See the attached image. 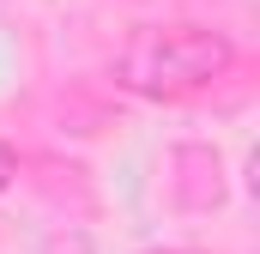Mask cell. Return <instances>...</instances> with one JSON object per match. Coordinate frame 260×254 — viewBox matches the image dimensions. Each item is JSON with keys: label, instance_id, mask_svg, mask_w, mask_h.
I'll list each match as a JSON object with an SVG mask.
<instances>
[{"label": "cell", "instance_id": "3", "mask_svg": "<svg viewBox=\"0 0 260 254\" xmlns=\"http://www.w3.org/2000/svg\"><path fill=\"white\" fill-rule=\"evenodd\" d=\"M12 170H18V164H12V151L0 145V194H6V182H12Z\"/></svg>", "mask_w": 260, "mask_h": 254}, {"label": "cell", "instance_id": "1", "mask_svg": "<svg viewBox=\"0 0 260 254\" xmlns=\"http://www.w3.org/2000/svg\"><path fill=\"white\" fill-rule=\"evenodd\" d=\"M224 67H230V37L200 24H170V30H139L115 61V79L139 97H188L212 85Z\"/></svg>", "mask_w": 260, "mask_h": 254}, {"label": "cell", "instance_id": "4", "mask_svg": "<svg viewBox=\"0 0 260 254\" xmlns=\"http://www.w3.org/2000/svg\"><path fill=\"white\" fill-rule=\"evenodd\" d=\"M145 254H170V248H145Z\"/></svg>", "mask_w": 260, "mask_h": 254}, {"label": "cell", "instance_id": "2", "mask_svg": "<svg viewBox=\"0 0 260 254\" xmlns=\"http://www.w3.org/2000/svg\"><path fill=\"white\" fill-rule=\"evenodd\" d=\"M37 254H91V236L85 230H61V236H49Z\"/></svg>", "mask_w": 260, "mask_h": 254}]
</instances>
